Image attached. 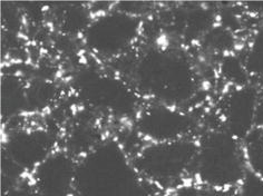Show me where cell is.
Here are the masks:
<instances>
[{"instance_id": "3957f363", "label": "cell", "mask_w": 263, "mask_h": 196, "mask_svg": "<svg viewBox=\"0 0 263 196\" xmlns=\"http://www.w3.org/2000/svg\"><path fill=\"white\" fill-rule=\"evenodd\" d=\"M140 179L120 148L105 145L78 163L75 189L81 196H136Z\"/></svg>"}, {"instance_id": "7a4b0ae2", "label": "cell", "mask_w": 263, "mask_h": 196, "mask_svg": "<svg viewBox=\"0 0 263 196\" xmlns=\"http://www.w3.org/2000/svg\"><path fill=\"white\" fill-rule=\"evenodd\" d=\"M193 169L196 184L222 193L238 188L249 171L245 145L224 129L211 130L197 140Z\"/></svg>"}, {"instance_id": "30bf717a", "label": "cell", "mask_w": 263, "mask_h": 196, "mask_svg": "<svg viewBox=\"0 0 263 196\" xmlns=\"http://www.w3.org/2000/svg\"><path fill=\"white\" fill-rule=\"evenodd\" d=\"M6 154L22 169H34L54 152L51 136L44 130H19L5 142Z\"/></svg>"}, {"instance_id": "5b68a950", "label": "cell", "mask_w": 263, "mask_h": 196, "mask_svg": "<svg viewBox=\"0 0 263 196\" xmlns=\"http://www.w3.org/2000/svg\"><path fill=\"white\" fill-rule=\"evenodd\" d=\"M141 28L140 16L115 9L91 19L83 32L84 43L97 57L117 60L135 45Z\"/></svg>"}, {"instance_id": "277c9868", "label": "cell", "mask_w": 263, "mask_h": 196, "mask_svg": "<svg viewBox=\"0 0 263 196\" xmlns=\"http://www.w3.org/2000/svg\"><path fill=\"white\" fill-rule=\"evenodd\" d=\"M196 153L197 141L192 139L148 143L137 154L133 165L141 178L155 185L170 186L193 169Z\"/></svg>"}, {"instance_id": "6da1fadb", "label": "cell", "mask_w": 263, "mask_h": 196, "mask_svg": "<svg viewBox=\"0 0 263 196\" xmlns=\"http://www.w3.org/2000/svg\"><path fill=\"white\" fill-rule=\"evenodd\" d=\"M128 84L140 97L179 108L192 101L199 90L192 62L182 51L170 47H152L137 56Z\"/></svg>"}, {"instance_id": "8992f818", "label": "cell", "mask_w": 263, "mask_h": 196, "mask_svg": "<svg viewBox=\"0 0 263 196\" xmlns=\"http://www.w3.org/2000/svg\"><path fill=\"white\" fill-rule=\"evenodd\" d=\"M78 93L91 106L124 115L134 112L140 97L127 81L97 73L82 78Z\"/></svg>"}, {"instance_id": "7c38bea8", "label": "cell", "mask_w": 263, "mask_h": 196, "mask_svg": "<svg viewBox=\"0 0 263 196\" xmlns=\"http://www.w3.org/2000/svg\"><path fill=\"white\" fill-rule=\"evenodd\" d=\"M238 189V196H263V176L249 169Z\"/></svg>"}, {"instance_id": "ba28073f", "label": "cell", "mask_w": 263, "mask_h": 196, "mask_svg": "<svg viewBox=\"0 0 263 196\" xmlns=\"http://www.w3.org/2000/svg\"><path fill=\"white\" fill-rule=\"evenodd\" d=\"M258 97L247 86H236L223 100L221 119L228 133L243 142L252 134L258 116Z\"/></svg>"}, {"instance_id": "52a82bcc", "label": "cell", "mask_w": 263, "mask_h": 196, "mask_svg": "<svg viewBox=\"0 0 263 196\" xmlns=\"http://www.w3.org/2000/svg\"><path fill=\"white\" fill-rule=\"evenodd\" d=\"M194 127L192 117L179 107L155 103L137 116L140 135L148 143H164L191 139Z\"/></svg>"}, {"instance_id": "4fadbf2b", "label": "cell", "mask_w": 263, "mask_h": 196, "mask_svg": "<svg viewBox=\"0 0 263 196\" xmlns=\"http://www.w3.org/2000/svg\"><path fill=\"white\" fill-rule=\"evenodd\" d=\"M226 193H222L215 189L202 186L200 184H183L177 187L173 196H224Z\"/></svg>"}, {"instance_id": "8fae6325", "label": "cell", "mask_w": 263, "mask_h": 196, "mask_svg": "<svg viewBox=\"0 0 263 196\" xmlns=\"http://www.w3.org/2000/svg\"><path fill=\"white\" fill-rule=\"evenodd\" d=\"M3 112L12 116L23 110L28 103L27 88L21 78L9 75L3 81Z\"/></svg>"}, {"instance_id": "5bb4252c", "label": "cell", "mask_w": 263, "mask_h": 196, "mask_svg": "<svg viewBox=\"0 0 263 196\" xmlns=\"http://www.w3.org/2000/svg\"><path fill=\"white\" fill-rule=\"evenodd\" d=\"M6 196H41L36 189L28 188H14L9 191Z\"/></svg>"}, {"instance_id": "9c48e42d", "label": "cell", "mask_w": 263, "mask_h": 196, "mask_svg": "<svg viewBox=\"0 0 263 196\" xmlns=\"http://www.w3.org/2000/svg\"><path fill=\"white\" fill-rule=\"evenodd\" d=\"M76 163L67 153L52 152L34 171V186L41 196H69L75 188Z\"/></svg>"}]
</instances>
